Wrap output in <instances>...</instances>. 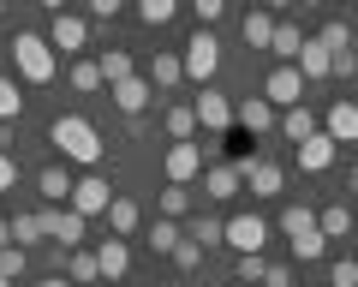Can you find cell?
<instances>
[{
    "instance_id": "obj_49",
    "label": "cell",
    "mask_w": 358,
    "mask_h": 287,
    "mask_svg": "<svg viewBox=\"0 0 358 287\" xmlns=\"http://www.w3.org/2000/svg\"><path fill=\"white\" fill-rule=\"evenodd\" d=\"M0 150H6V156H13V126H0Z\"/></svg>"
},
{
    "instance_id": "obj_8",
    "label": "cell",
    "mask_w": 358,
    "mask_h": 287,
    "mask_svg": "<svg viewBox=\"0 0 358 287\" xmlns=\"http://www.w3.org/2000/svg\"><path fill=\"white\" fill-rule=\"evenodd\" d=\"M263 239H268L263 216H233V222H227V246L239 251V258H263Z\"/></svg>"
},
{
    "instance_id": "obj_10",
    "label": "cell",
    "mask_w": 358,
    "mask_h": 287,
    "mask_svg": "<svg viewBox=\"0 0 358 287\" xmlns=\"http://www.w3.org/2000/svg\"><path fill=\"white\" fill-rule=\"evenodd\" d=\"M66 209H78V216H108V209H114V192H108V180L102 174H90V180H78V192H72V204Z\"/></svg>"
},
{
    "instance_id": "obj_2",
    "label": "cell",
    "mask_w": 358,
    "mask_h": 287,
    "mask_svg": "<svg viewBox=\"0 0 358 287\" xmlns=\"http://www.w3.org/2000/svg\"><path fill=\"white\" fill-rule=\"evenodd\" d=\"M13 66L24 84H48L54 72H60V54L48 48V36H36V30H18L13 36Z\"/></svg>"
},
{
    "instance_id": "obj_34",
    "label": "cell",
    "mask_w": 358,
    "mask_h": 287,
    "mask_svg": "<svg viewBox=\"0 0 358 287\" xmlns=\"http://www.w3.org/2000/svg\"><path fill=\"white\" fill-rule=\"evenodd\" d=\"M179 239H185V234H179L173 222H155V227H150V251H162V258H173Z\"/></svg>"
},
{
    "instance_id": "obj_16",
    "label": "cell",
    "mask_w": 358,
    "mask_h": 287,
    "mask_svg": "<svg viewBox=\"0 0 358 287\" xmlns=\"http://www.w3.org/2000/svg\"><path fill=\"white\" fill-rule=\"evenodd\" d=\"M96 263H102V281H126V270H131V246L108 234L102 246H96Z\"/></svg>"
},
{
    "instance_id": "obj_32",
    "label": "cell",
    "mask_w": 358,
    "mask_h": 287,
    "mask_svg": "<svg viewBox=\"0 0 358 287\" xmlns=\"http://www.w3.org/2000/svg\"><path fill=\"white\" fill-rule=\"evenodd\" d=\"M317 42H322V48H329V54H352V30H346L341 18H329V24L317 30Z\"/></svg>"
},
{
    "instance_id": "obj_30",
    "label": "cell",
    "mask_w": 358,
    "mask_h": 287,
    "mask_svg": "<svg viewBox=\"0 0 358 287\" xmlns=\"http://www.w3.org/2000/svg\"><path fill=\"white\" fill-rule=\"evenodd\" d=\"M281 132H287V138H293V150H299V144H305V138H317V114H310V108H293V114L281 120Z\"/></svg>"
},
{
    "instance_id": "obj_6",
    "label": "cell",
    "mask_w": 358,
    "mask_h": 287,
    "mask_svg": "<svg viewBox=\"0 0 358 287\" xmlns=\"http://www.w3.org/2000/svg\"><path fill=\"white\" fill-rule=\"evenodd\" d=\"M162 168H167V186H192L197 180V174H203V144H167V162H162Z\"/></svg>"
},
{
    "instance_id": "obj_9",
    "label": "cell",
    "mask_w": 358,
    "mask_h": 287,
    "mask_svg": "<svg viewBox=\"0 0 358 287\" xmlns=\"http://www.w3.org/2000/svg\"><path fill=\"white\" fill-rule=\"evenodd\" d=\"M42 227H48V239L60 251H78L84 246V216L78 209H42Z\"/></svg>"
},
{
    "instance_id": "obj_33",
    "label": "cell",
    "mask_w": 358,
    "mask_h": 287,
    "mask_svg": "<svg viewBox=\"0 0 358 287\" xmlns=\"http://www.w3.org/2000/svg\"><path fill=\"white\" fill-rule=\"evenodd\" d=\"M185 239H197V246H221V239H227V222H215V216H197V227H192V234H185Z\"/></svg>"
},
{
    "instance_id": "obj_22",
    "label": "cell",
    "mask_w": 358,
    "mask_h": 287,
    "mask_svg": "<svg viewBox=\"0 0 358 287\" xmlns=\"http://www.w3.org/2000/svg\"><path fill=\"white\" fill-rule=\"evenodd\" d=\"M305 42L310 36H299V24H287V18H281V24H275V48H268V54H281V66H299Z\"/></svg>"
},
{
    "instance_id": "obj_48",
    "label": "cell",
    "mask_w": 358,
    "mask_h": 287,
    "mask_svg": "<svg viewBox=\"0 0 358 287\" xmlns=\"http://www.w3.org/2000/svg\"><path fill=\"white\" fill-rule=\"evenodd\" d=\"M42 287H78V281H72V275H48V281H42Z\"/></svg>"
},
{
    "instance_id": "obj_28",
    "label": "cell",
    "mask_w": 358,
    "mask_h": 287,
    "mask_svg": "<svg viewBox=\"0 0 358 287\" xmlns=\"http://www.w3.org/2000/svg\"><path fill=\"white\" fill-rule=\"evenodd\" d=\"M42 239H48L42 209H36V216H13V246H18V251H24V246H42Z\"/></svg>"
},
{
    "instance_id": "obj_19",
    "label": "cell",
    "mask_w": 358,
    "mask_h": 287,
    "mask_svg": "<svg viewBox=\"0 0 358 287\" xmlns=\"http://www.w3.org/2000/svg\"><path fill=\"white\" fill-rule=\"evenodd\" d=\"M138 227H143V209L131 204V197H114V209H108V234H114V239H131Z\"/></svg>"
},
{
    "instance_id": "obj_44",
    "label": "cell",
    "mask_w": 358,
    "mask_h": 287,
    "mask_svg": "<svg viewBox=\"0 0 358 287\" xmlns=\"http://www.w3.org/2000/svg\"><path fill=\"white\" fill-rule=\"evenodd\" d=\"M13 186H18V162L0 150V192H13Z\"/></svg>"
},
{
    "instance_id": "obj_50",
    "label": "cell",
    "mask_w": 358,
    "mask_h": 287,
    "mask_svg": "<svg viewBox=\"0 0 358 287\" xmlns=\"http://www.w3.org/2000/svg\"><path fill=\"white\" fill-rule=\"evenodd\" d=\"M0 287H18V281H6V275H0Z\"/></svg>"
},
{
    "instance_id": "obj_41",
    "label": "cell",
    "mask_w": 358,
    "mask_h": 287,
    "mask_svg": "<svg viewBox=\"0 0 358 287\" xmlns=\"http://www.w3.org/2000/svg\"><path fill=\"white\" fill-rule=\"evenodd\" d=\"M192 13H197V30H215L221 24V0H192Z\"/></svg>"
},
{
    "instance_id": "obj_43",
    "label": "cell",
    "mask_w": 358,
    "mask_h": 287,
    "mask_svg": "<svg viewBox=\"0 0 358 287\" xmlns=\"http://www.w3.org/2000/svg\"><path fill=\"white\" fill-rule=\"evenodd\" d=\"M263 287H299V281H293V270H287V263H268V275H263Z\"/></svg>"
},
{
    "instance_id": "obj_17",
    "label": "cell",
    "mask_w": 358,
    "mask_h": 287,
    "mask_svg": "<svg viewBox=\"0 0 358 287\" xmlns=\"http://www.w3.org/2000/svg\"><path fill=\"white\" fill-rule=\"evenodd\" d=\"M322 132H329L334 144H358V102H346V96H341V102L329 108V120H322Z\"/></svg>"
},
{
    "instance_id": "obj_38",
    "label": "cell",
    "mask_w": 358,
    "mask_h": 287,
    "mask_svg": "<svg viewBox=\"0 0 358 287\" xmlns=\"http://www.w3.org/2000/svg\"><path fill=\"white\" fill-rule=\"evenodd\" d=\"M24 270H30V251H18V246H6V251H0V275H6V281H18Z\"/></svg>"
},
{
    "instance_id": "obj_11",
    "label": "cell",
    "mask_w": 358,
    "mask_h": 287,
    "mask_svg": "<svg viewBox=\"0 0 358 287\" xmlns=\"http://www.w3.org/2000/svg\"><path fill=\"white\" fill-rule=\"evenodd\" d=\"M48 48H54V54H78V48H90V30H84V18H72V13H54V24H48Z\"/></svg>"
},
{
    "instance_id": "obj_42",
    "label": "cell",
    "mask_w": 358,
    "mask_h": 287,
    "mask_svg": "<svg viewBox=\"0 0 358 287\" xmlns=\"http://www.w3.org/2000/svg\"><path fill=\"white\" fill-rule=\"evenodd\" d=\"M263 275H268V263H263V258H239V287H257Z\"/></svg>"
},
{
    "instance_id": "obj_21",
    "label": "cell",
    "mask_w": 358,
    "mask_h": 287,
    "mask_svg": "<svg viewBox=\"0 0 358 287\" xmlns=\"http://www.w3.org/2000/svg\"><path fill=\"white\" fill-rule=\"evenodd\" d=\"M299 72H305V84H310V78H334V54L322 48L317 36H310V42H305V54H299Z\"/></svg>"
},
{
    "instance_id": "obj_1",
    "label": "cell",
    "mask_w": 358,
    "mask_h": 287,
    "mask_svg": "<svg viewBox=\"0 0 358 287\" xmlns=\"http://www.w3.org/2000/svg\"><path fill=\"white\" fill-rule=\"evenodd\" d=\"M48 138L60 144V156L78 162V168H96V162H102V132L90 126L84 114H60V120L48 126Z\"/></svg>"
},
{
    "instance_id": "obj_13",
    "label": "cell",
    "mask_w": 358,
    "mask_h": 287,
    "mask_svg": "<svg viewBox=\"0 0 358 287\" xmlns=\"http://www.w3.org/2000/svg\"><path fill=\"white\" fill-rule=\"evenodd\" d=\"M334 156H341V144H334L329 132H317V138L299 144V174H322V168H334Z\"/></svg>"
},
{
    "instance_id": "obj_25",
    "label": "cell",
    "mask_w": 358,
    "mask_h": 287,
    "mask_svg": "<svg viewBox=\"0 0 358 287\" xmlns=\"http://www.w3.org/2000/svg\"><path fill=\"white\" fill-rule=\"evenodd\" d=\"M275 24H281L275 13H245V42L251 48H275Z\"/></svg>"
},
{
    "instance_id": "obj_51",
    "label": "cell",
    "mask_w": 358,
    "mask_h": 287,
    "mask_svg": "<svg viewBox=\"0 0 358 287\" xmlns=\"http://www.w3.org/2000/svg\"><path fill=\"white\" fill-rule=\"evenodd\" d=\"M352 54H358V36H352Z\"/></svg>"
},
{
    "instance_id": "obj_18",
    "label": "cell",
    "mask_w": 358,
    "mask_h": 287,
    "mask_svg": "<svg viewBox=\"0 0 358 287\" xmlns=\"http://www.w3.org/2000/svg\"><path fill=\"white\" fill-rule=\"evenodd\" d=\"M108 96H114L120 114H143V108H150V96H155V84H150V78H126V84H114Z\"/></svg>"
},
{
    "instance_id": "obj_39",
    "label": "cell",
    "mask_w": 358,
    "mask_h": 287,
    "mask_svg": "<svg viewBox=\"0 0 358 287\" xmlns=\"http://www.w3.org/2000/svg\"><path fill=\"white\" fill-rule=\"evenodd\" d=\"M329 287H358V263H352V258L329 263Z\"/></svg>"
},
{
    "instance_id": "obj_47",
    "label": "cell",
    "mask_w": 358,
    "mask_h": 287,
    "mask_svg": "<svg viewBox=\"0 0 358 287\" xmlns=\"http://www.w3.org/2000/svg\"><path fill=\"white\" fill-rule=\"evenodd\" d=\"M13 246V222H6V216H0V251Z\"/></svg>"
},
{
    "instance_id": "obj_46",
    "label": "cell",
    "mask_w": 358,
    "mask_h": 287,
    "mask_svg": "<svg viewBox=\"0 0 358 287\" xmlns=\"http://www.w3.org/2000/svg\"><path fill=\"white\" fill-rule=\"evenodd\" d=\"M90 18H102V24H108V18H120V0H96V6H90Z\"/></svg>"
},
{
    "instance_id": "obj_29",
    "label": "cell",
    "mask_w": 358,
    "mask_h": 287,
    "mask_svg": "<svg viewBox=\"0 0 358 287\" xmlns=\"http://www.w3.org/2000/svg\"><path fill=\"white\" fill-rule=\"evenodd\" d=\"M18 114H24V90H18V78L0 72V126H13Z\"/></svg>"
},
{
    "instance_id": "obj_12",
    "label": "cell",
    "mask_w": 358,
    "mask_h": 287,
    "mask_svg": "<svg viewBox=\"0 0 358 287\" xmlns=\"http://www.w3.org/2000/svg\"><path fill=\"white\" fill-rule=\"evenodd\" d=\"M36 192L48 197V209H66V204H72V192H78V180L66 174V162H54V168L36 174Z\"/></svg>"
},
{
    "instance_id": "obj_36",
    "label": "cell",
    "mask_w": 358,
    "mask_h": 287,
    "mask_svg": "<svg viewBox=\"0 0 358 287\" xmlns=\"http://www.w3.org/2000/svg\"><path fill=\"white\" fill-rule=\"evenodd\" d=\"M185 209H192V192H185V186H167V192H162V222L185 216Z\"/></svg>"
},
{
    "instance_id": "obj_26",
    "label": "cell",
    "mask_w": 358,
    "mask_h": 287,
    "mask_svg": "<svg viewBox=\"0 0 358 287\" xmlns=\"http://www.w3.org/2000/svg\"><path fill=\"white\" fill-rule=\"evenodd\" d=\"M102 78H108V90H114V84H126V78H138V66H131L126 48H102Z\"/></svg>"
},
{
    "instance_id": "obj_27",
    "label": "cell",
    "mask_w": 358,
    "mask_h": 287,
    "mask_svg": "<svg viewBox=\"0 0 358 287\" xmlns=\"http://www.w3.org/2000/svg\"><path fill=\"white\" fill-rule=\"evenodd\" d=\"M317 227H322V239H341V234H352V227H358V216H352L346 204H329V209L317 216Z\"/></svg>"
},
{
    "instance_id": "obj_24",
    "label": "cell",
    "mask_w": 358,
    "mask_h": 287,
    "mask_svg": "<svg viewBox=\"0 0 358 287\" xmlns=\"http://www.w3.org/2000/svg\"><path fill=\"white\" fill-rule=\"evenodd\" d=\"M281 234H287V246H293V239H305V234H322V227H317V216H310L305 204H293V209H281Z\"/></svg>"
},
{
    "instance_id": "obj_20",
    "label": "cell",
    "mask_w": 358,
    "mask_h": 287,
    "mask_svg": "<svg viewBox=\"0 0 358 287\" xmlns=\"http://www.w3.org/2000/svg\"><path fill=\"white\" fill-rule=\"evenodd\" d=\"M233 120H239L245 132H257V138H263V132H275V108H268L263 96H245V102H239V114H233Z\"/></svg>"
},
{
    "instance_id": "obj_7",
    "label": "cell",
    "mask_w": 358,
    "mask_h": 287,
    "mask_svg": "<svg viewBox=\"0 0 358 287\" xmlns=\"http://www.w3.org/2000/svg\"><path fill=\"white\" fill-rule=\"evenodd\" d=\"M197 126H203V132H227V126H239V120H233V114H239V108H233L227 102V96H221L215 90V84H209V90H197Z\"/></svg>"
},
{
    "instance_id": "obj_40",
    "label": "cell",
    "mask_w": 358,
    "mask_h": 287,
    "mask_svg": "<svg viewBox=\"0 0 358 287\" xmlns=\"http://www.w3.org/2000/svg\"><path fill=\"white\" fill-rule=\"evenodd\" d=\"M173 263H179V270H203V246H197V239H179Z\"/></svg>"
},
{
    "instance_id": "obj_5",
    "label": "cell",
    "mask_w": 358,
    "mask_h": 287,
    "mask_svg": "<svg viewBox=\"0 0 358 287\" xmlns=\"http://www.w3.org/2000/svg\"><path fill=\"white\" fill-rule=\"evenodd\" d=\"M299 96H305V72H299V66H275V72H268V84H263V102L293 114V108H305Z\"/></svg>"
},
{
    "instance_id": "obj_14",
    "label": "cell",
    "mask_w": 358,
    "mask_h": 287,
    "mask_svg": "<svg viewBox=\"0 0 358 287\" xmlns=\"http://www.w3.org/2000/svg\"><path fill=\"white\" fill-rule=\"evenodd\" d=\"M245 180L233 162H215V168H203V197H215V204H227V197H239Z\"/></svg>"
},
{
    "instance_id": "obj_3",
    "label": "cell",
    "mask_w": 358,
    "mask_h": 287,
    "mask_svg": "<svg viewBox=\"0 0 358 287\" xmlns=\"http://www.w3.org/2000/svg\"><path fill=\"white\" fill-rule=\"evenodd\" d=\"M215 66H221V42H215V30H192V42H185V78H197V84L209 90Z\"/></svg>"
},
{
    "instance_id": "obj_23",
    "label": "cell",
    "mask_w": 358,
    "mask_h": 287,
    "mask_svg": "<svg viewBox=\"0 0 358 287\" xmlns=\"http://www.w3.org/2000/svg\"><path fill=\"white\" fill-rule=\"evenodd\" d=\"M167 138H173V144H192L197 138V108L192 102H173V108H167Z\"/></svg>"
},
{
    "instance_id": "obj_31",
    "label": "cell",
    "mask_w": 358,
    "mask_h": 287,
    "mask_svg": "<svg viewBox=\"0 0 358 287\" xmlns=\"http://www.w3.org/2000/svg\"><path fill=\"white\" fill-rule=\"evenodd\" d=\"M66 275H72L78 287H84V281H102V263H96V251H72V258H66Z\"/></svg>"
},
{
    "instance_id": "obj_15",
    "label": "cell",
    "mask_w": 358,
    "mask_h": 287,
    "mask_svg": "<svg viewBox=\"0 0 358 287\" xmlns=\"http://www.w3.org/2000/svg\"><path fill=\"white\" fill-rule=\"evenodd\" d=\"M143 78H150L155 90H173V84H185V54L155 48V54H150V72H143Z\"/></svg>"
},
{
    "instance_id": "obj_37",
    "label": "cell",
    "mask_w": 358,
    "mask_h": 287,
    "mask_svg": "<svg viewBox=\"0 0 358 287\" xmlns=\"http://www.w3.org/2000/svg\"><path fill=\"white\" fill-rule=\"evenodd\" d=\"M138 18H143L150 30H162L167 18H173V0H143V6H138Z\"/></svg>"
},
{
    "instance_id": "obj_35",
    "label": "cell",
    "mask_w": 358,
    "mask_h": 287,
    "mask_svg": "<svg viewBox=\"0 0 358 287\" xmlns=\"http://www.w3.org/2000/svg\"><path fill=\"white\" fill-rule=\"evenodd\" d=\"M102 84H108L102 78V60H78L72 66V90H102Z\"/></svg>"
},
{
    "instance_id": "obj_4",
    "label": "cell",
    "mask_w": 358,
    "mask_h": 287,
    "mask_svg": "<svg viewBox=\"0 0 358 287\" xmlns=\"http://www.w3.org/2000/svg\"><path fill=\"white\" fill-rule=\"evenodd\" d=\"M233 168H239V180L251 186L257 197H281V186H287L281 162H268V156H239V162H233Z\"/></svg>"
},
{
    "instance_id": "obj_45",
    "label": "cell",
    "mask_w": 358,
    "mask_h": 287,
    "mask_svg": "<svg viewBox=\"0 0 358 287\" xmlns=\"http://www.w3.org/2000/svg\"><path fill=\"white\" fill-rule=\"evenodd\" d=\"M358 72V54H334V78H352Z\"/></svg>"
}]
</instances>
